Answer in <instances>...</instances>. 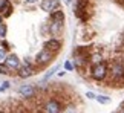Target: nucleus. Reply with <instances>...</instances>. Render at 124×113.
Here are the masks:
<instances>
[{
  "label": "nucleus",
  "mask_w": 124,
  "mask_h": 113,
  "mask_svg": "<svg viewBox=\"0 0 124 113\" xmlns=\"http://www.w3.org/2000/svg\"><path fill=\"white\" fill-rule=\"evenodd\" d=\"M3 23H5L3 21V15H0V25H3Z\"/></svg>",
  "instance_id": "5701e85b"
},
{
  "label": "nucleus",
  "mask_w": 124,
  "mask_h": 113,
  "mask_svg": "<svg viewBox=\"0 0 124 113\" xmlns=\"http://www.w3.org/2000/svg\"><path fill=\"white\" fill-rule=\"evenodd\" d=\"M40 9L47 14H52L55 11H58L60 8V2L58 0H40Z\"/></svg>",
  "instance_id": "1a4fd4ad"
},
{
  "label": "nucleus",
  "mask_w": 124,
  "mask_h": 113,
  "mask_svg": "<svg viewBox=\"0 0 124 113\" xmlns=\"http://www.w3.org/2000/svg\"><path fill=\"white\" fill-rule=\"evenodd\" d=\"M64 2L68 3V5H70V3H72V0H64Z\"/></svg>",
  "instance_id": "393cba45"
},
{
  "label": "nucleus",
  "mask_w": 124,
  "mask_h": 113,
  "mask_svg": "<svg viewBox=\"0 0 124 113\" xmlns=\"http://www.w3.org/2000/svg\"><path fill=\"white\" fill-rule=\"evenodd\" d=\"M95 101L100 102V104H103V106H106V104H110V98L106 96V95H97V98H95Z\"/></svg>",
  "instance_id": "ddd939ff"
},
{
  "label": "nucleus",
  "mask_w": 124,
  "mask_h": 113,
  "mask_svg": "<svg viewBox=\"0 0 124 113\" xmlns=\"http://www.w3.org/2000/svg\"><path fill=\"white\" fill-rule=\"evenodd\" d=\"M18 95L22 98H25V99H31V98H34L37 95V87L34 84H22L20 87L17 89Z\"/></svg>",
  "instance_id": "0eeeda50"
},
{
  "label": "nucleus",
  "mask_w": 124,
  "mask_h": 113,
  "mask_svg": "<svg viewBox=\"0 0 124 113\" xmlns=\"http://www.w3.org/2000/svg\"><path fill=\"white\" fill-rule=\"evenodd\" d=\"M78 110H80V109H77L74 104H66L63 113H78Z\"/></svg>",
  "instance_id": "4468645a"
},
{
  "label": "nucleus",
  "mask_w": 124,
  "mask_h": 113,
  "mask_svg": "<svg viewBox=\"0 0 124 113\" xmlns=\"http://www.w3.org/2000/svg\"><path fill=\"white\" fill-rule=\"evenodd\" d=\"M43 48L57 55L61 50V48H63V41H61V38H52L51 37V38H47L45 43H43Z\"/></svg>",
  "instance_id": "6e6552de"
},
{
  "label": "nucleus",
  "mask_w": 124,
  "mask_h": 113,
  "mask_svg": "<svg viewBox=\"0 0 124 113\" xmlns=\"http://www.w3.org/2000/svg\"><path fill=\"white\" fill-rule=\"evenodd\" d=\"M9 87H11V83H9V81H2V83H0V92L8 90Z\"/></svg>",
  "instance_id": "6ab92c4d"
},
{
  "label": "nucleus",
  "mask_w": 124,
  "mask_h": 113,
  "mask_svg": "<svg viewBox=\"0 0 124 113\" xmlns=\"http://www.w3.org/2000/svg\"><path fill=\"white\" fill-rule=\"evenodd\" d=\"M55 60V54L51 52V50H47L45 48H41L39 52H37L35 58H34V63L39 69H45L46 66H49L52 61Z\"/></svg>",
  "instance_id": "39448f33"
},
{
  "label": "nucleus",
  "mask_w": 124,
  "mask_h": 113,
  "mask_svg": "<svg viewBox=\"0 0 124 113\" xmlns=\"http://www.w3.org/2000/svg\"><path fill=\"white\" fill-rule=\"evenodd\" d=\"M58 70H60V64H55L54 67H52V69H49V70H47V72H46L45 75H43V78H41V83H40V84H45V83H47V81H49V79H51L52 77H54V75H55L57 72H58Z\"/></svg>",
  "instance_id": "9b49d317"
},
{
  "label": "nucleus",
  "mask_w": 124,
  "mask_h": 113,
  "mask_svg": "<svg viewBox=\"0 0 124 113\" xmlns=\"http://www.w3.org/2000/svg\"><path fill=\"white\" fill-rule=\"evenodd\" d=\"M6 34H8V28H6V25L3 23V25H0V41L6 38Z\"/></svg>",
  "instance_id": "f3484780"
},
{
  "label": "nucleus",
  "mask_w": 124,
  "mask_h": 113,
  "mask_svg": "<svg viewBox=\"0 0 124 113\" xmlns=\"http://www.w3.org/2000/svg\"><path fill=\"white\" fill-rule=\"evenodd\" d=\"M11 2H18V0H11Z\"/></svg>",
  "instance_id": "bb28decb"
},
{
  "label": "nucleus",
  "mask_w": 124,
  "mask_h": 113,
  "mask_svg": "<svg viewBox=\"0 0 124 113\" xmlns=\"http://www.w3.org/2000/svg\"><path fill=\"white\" fill-rule=\"evenodd\" d=\"M39 70L40 69L35 66L34 60L29 58V56H26L25 60H22V67L17 72V77L22 78V79H26V78H31V77H34V75H37Z\"/></svg>",
  "instance_id": "20e7f679"
},
{
  "label": "nucleus",
  "mask_w": 124,
  "mask_h": 113,
  "mask_svg": "<svg viewBox=\"0 0 124 113\" xmlns=\"http://www.w3.org/2000/svg\"><path fill=\"white\" fill-rule=\"evenodd\" d=\"M32 113H43V112H41L40 109H37V110H34V112H32Z\"/></svg>",
  "instance_id": "b1692460"
},
{
  "label": "nucleus",
  "mask_w": 124,
  "mask_h": 113,
  "mask_svg": "<svg viewBox=\"0 0 124 113\" xmlns=\"http://www.w3.org/2000/svg\"><path fill=\"white\" fill-rule=\"evenodd\" d=\"M86 98H87V99H95L97 95H95L93 92H86Z\"/></svg>",
  "instance_id": "aec40b11"
},
{
  "label": "nucleus",
  "mask_w": 124,
  "mask_h": 113,
  "mask_svg": "<svg viewBox=\"0 0 124 113\" xmlns=\"http://www.w3.org/2000/svg\"><path fill=\"white\" fill-rule=\"evenodd\" d=\"M5 66L11 70V73L12 72L17 73L18 70H20V67H22V60L18 58L17 54H9L8 58H6V61H5Z\"/></svg>",
  "instance_id": "423d86ee"
},
{
  "label": "nucleus",
  "mask_w": 124,
  "mask_h": 113,
  "mask_svg": "<svg viewBox=\"0 0 124 113\" xmlns=\"http://www.w3.org/2000/svg\"><path fill=\"white\" fill-rule=\"evenodd\" d=\"M14 11L12 2L11 0H0V15L3 17H9Z\"/></svg>",
  "instance_id": "9d476101"
},
{
  "label": "nucleus",
  "mask_w": 124,
  "mask_h": 113,
  "mask_svg": "<svg viewBox=\"0 0 124 113\" xmlns=\"http://www.w3.org/2000/svg\"><path fill=\"white\" fill-rule=\"evenodd\" d=\"M12 113H18V112H12Z\"/></svg>",
  "instance_id": "c85d7f7f"
},
{
  "label": "nucleus",
  "mask_w": 124,
  "mask_h": 113,
  "mask_svg": "<svg viewBox=\"0 0 124 113\" xmlns=\"http://www.w3.org/2000/svg\"><path fill=\"white\" fill-rule=\"evenodd\" d=\"M0 113H8L6 110H3V109H0Z\"/></svg>",
  "instance_id": "a878e982"
},
{
  "label": "nucleus",
  "mask_w": 124,
  "mask_h": 113,
  "mask_svg": "<svg viewBox=\"0 0 124 113\" xmlns=\"http://www.w3.org/2000/svg\"><path fill=\"white\" fill-rule=\"evenodd\" d=\"M0 75H11V70L2 63H0Z\"/></svg>",
  "instance_id": "a211bd4d"
},
{
  "label": "nucleus",
  "mask_w": 124,
  "mask_h": 113,
  "mask_svg": "<svg viewBox=\"0 0 124 113\" xmlns=\"http://www.w3.org/2000/svg\"><path fill=\"white\" fill-rule=\"evenodd\" d=\"M64 73H66V70H63V72H57V75H58V77H64Z\"/></svg>",
  "instance_id": "4be33fe9"
},
{
  "label": "nucleus",
  "mask_w": 124,
  "mask_h": 113,
  "mask_svg": "<svg viewBox=\"0 0 124 113\" xmlns=\"http://www.w3.org/2000/svg\"><path fill=\"white\" fill-rule=\"evenodd\" d=\"M40 110L43 113H63L64 112V104L61 102L60 98L51 96V98H47V99H45L41 102Z\"/></svg>",
  "instance_id": "7ed1b4c3"
},
{
  "label": "nucleus",
  "mask_w": 124,
  "mask_h": 113,
  "mask_svg": "<svg viewBox=\"0 0 124 113\" xmlns=\"http://www.w3.org/2000/svg\"><path fill=\"white\" fill-rule=\"evenodd\" d=\"M9 54H11V52H9V48L0 46V63H2V64H5V61H6Z\"/></svg>",
  "instance_id": "f8f14e48"
},
{
  "label": "nucleus",
  "mask_w": 124,
  "mask_h": 113,
  "mask_svg": "<svg viewBox=\"0 0 124 113\" xmlns=\"http://www.w3.org/2000/svg\"><path fill=\"white\" fill-rule=\"evenodd\" d=\"M39 2H40V0H25L26 5H37Z\"/></svg>",
  "instance_id": "412c9836"
},
{
  "label": "nucleus",
  "mask_w": 124,
  "mask_h": 113,
  "mask_svg": "<svg viewBox=\"0 0 124 113\" xmlns=\"http://www.w3.org/2000/svg\"><path fill=\"white\" fill-rule=\"evenodd\" d=\"M63 67H64L66 72H72V70H75L72 60H66V61H64V64H63Z\"/></svg>",
  "instance_id": "dca6fc26"
},
{
  "label": "nucleus",
  "mask_w": 124,
  "mask_h": 113,
  "mask_svg": "<svg viewBox=\"0 0 124 113\" xmlns=\"http://www.w3.org/2000/svg\"><path fill=\"white\" fill-rule=\"evenodd\" d=\"M89 77L95 83H103L107 81L109 77V61H101L98 64H92L89 67Z\"/></svg>",
  "instance_id": "f03ea898"
},
{
  "label": "nucleus",
  "mask_w": 124,
  "mask_h": 113,
  "mask_svg": "<svg viewBox=\"0 0 124 113\" xmlns=\"http://www.w3.org/2000/svg\"><path fill=\"white\" fill-rule=\"evenodd\" d=\"M120 2H123V3H124V0H120Z\"/></svg>",
  "instance_id": "cd10ccee"
},
{
  "label": "nucleus",
  "mask_w": 124,
  "mask_h": 113,
  "mask_svg": "<svg viewBox=\"0 0 124 113\" xmlns=\"http://www.w3.org/2000/svg\"><path fill=\"white\" fill-rule=\"evenodd\" d=\"M64 11L63 9H58V11L49 14V35L52 38H61L64 34Z\"/></svg>",
  "instance_id": "f257e3e1"
},
{
  "label": "nucleus",
  "mask_w": 124,
  "mask_h": 113,
  "mask_svg": "<svg viewBox=\"0 0 124 113\" xmlns=\"http://www.w3.org/2000/svg\"><path fill=\"white\" fill-rule=\"evenodd\" d=\"M40 34H41V37H47V35H49V23H43V25H41Z\"/></svg>",
  "instance_id": "2eb2a0df"
}]
</instances>
